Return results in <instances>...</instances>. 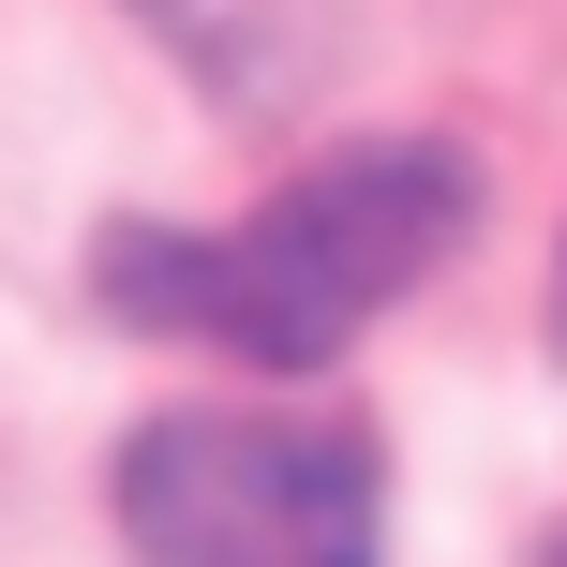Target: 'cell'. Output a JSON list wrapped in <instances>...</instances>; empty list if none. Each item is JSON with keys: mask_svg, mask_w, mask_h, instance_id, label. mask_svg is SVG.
Segmentation results:
<instances>
[{"mask_svg": "<svg viewBox=\"0 0 567 567\" xmlns=\"http://www.w3.org/2000/svg\"><path fill=\"white\" fill-rule=\"evenodd\" d=\"M463 209H478L463 150L373 135V150L299 165L269 209H239V225H105L90 284H105L120 329H165V343H225V359L313 373L359 313H389L403 284L463 239Z\"/></svg>", "mask_w": 567, "mask_h": 567, "instance_id": "6da1fadb", "label": "cell"}, {"mask_svg": "<svg viewBox=\"0 0 567 567\" xmlns=\"http://www.w3.org/2000/svg\"><path fill=\"white\" fill-rule=\"evenodd\" d=\"M135 567H373V433L299 403H165L120 449Z\"/></svg>", "mask_w": 567, "mask_h": 567, "instance_id": "7a4b0ae2", "label": "cell"}, {"mask_svg": "<svg viewBox=\"0 0 567 567\" xmlns=\"http://www.w3.org/2000/svg\"><path fill=\"white\" fill-rule=\"evenodd\" d=\"M150 30H165V45H195V60H225V30L255 16V0H135Z\"/></svg>", "mask_w": 567, "mask_h": 567, "instance_id": "3957f363", "label": "cell"}]
</instances>
